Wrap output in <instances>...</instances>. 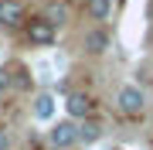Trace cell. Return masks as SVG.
Wrapping results in <instances>:
<instances>
[{
	"mask_svg": "<svg viewBox=\"0 0 153 150\" xmlns=\"http://www.w3.org/2000/svg\"><path fill=\"white\" fill-rule=\"evenodd\" d=\"M116 113H123V116H143L146 113V92L140 85H119L116 89Z\"/></svg>",
	"mask_w": 153,
	"mask_h": 150,
	"instance_id": "cell-1",
	"label": "cell"
},
{
	"mask_svg": "<svg viewBox=\"0 0 153 150\" xmlns=\"http://www.w3.org/2000/svg\"><path fill=\"white\" fill-rule=\"evenodd\" d=\"M48 143L55 147V150H71V147H78V143H82V130H78V123H75V119L55 123V126L48 130Z\"/></svg>",
	"mask_w": 153,
	"mask_h": 150,
	"instance_id": "cell-2",
	"label": "cell"
},
{
	"mask_svg": "<svg viewBox=\"0 0 153 150\" xmlns=\"http://www.w3.org/2000/svg\"><path fill=\"white\" fill-rule=\"evenodd\" d=\"M24 24H27L24 0H0V28L14 31V28H24Z\"/></svg>",
	"mask_w": 153,
	"mask_h": 150,
	"instance_id": "cell-3",
	"label": "cell"
},
{
	"mask_svg": "<svg viewBox=\"0 0 153 150\" xmlns=\"http://www.w3.org/2000/svg\"><path fill=\"white\" fill-rule=\"evenodd\" d=\"M24 31H27V38L34 41V45H41V48H48V45H55V41H58V28H51L41 14L31 17V21L24 24Z\"/></svg>",
	"mask_w": 153,
	"mask_h": 150,
	"instance_id": "cell-4",
	"label": "cell"
},
{
	"mask_svg": "<svg viewBox=\"0 0 153 150\" xmlns=\"http://www.w3.org/2000/svg\"><path fill=\"white\" fill-rule=\"evenodd\" d=\"M65 113H68V119L82 123V119L92 116V99H88L85 92H68L65 96Z\"/></svg>",
	"mask_w": 153,
	"mask_h": 150,
	"instance_id": "cell-5",
	"label": "cell"
},
{
	"mask_svg": "<svg viewBox=\"0 0 153 150\" xmlns=\"http://www.w3.org/2000/svg\"><path fill=\"white\" fill-rule=\"evenodd\" d=\"M85 51H88V55H105V51H109V31H105L102 24L88 28V34H85Z\"/></svg>",
	"mask_w": 153,
	"mask_h": 150,
	"instance_id": "cell-6",
	"label": "cell"
},
{
	"mask_svg": "<svg viewBox=\"0 0 153 150\" xmlns=\"http://www.w3.org/2000/svg\"><path fill=\"white\" fill-rule=\"evenodd\" d=\"M41 17L51 24V28H61V24H68L71 10H68L65 0H48V4H44V10H41Z\"/></svg>",
	"mask_w": 153,
	"mask_h": 150,
	"instance_id": "cell-7",
	"label": "cell"
},
{
	"mask_svg": "<svg viewBox=\"0 0 153 150\" xmlns=\"http://www.w3.org/2000/svg\"><path fill=\"white\" fill-rule=\"evenodd\" d=\"M85 10L95 24H105L109 14H112V0H85Z\"/></svg>",
	"mask_w": 153,
	"mask_h": 150,
	"instance_id": "cell-8",
	"label": "cell"
},
{
	"mask_svg": "<svg viewBox=\"0 0 153 150\" xmlns=\"http://www.w3.org/2000/svg\"><path fill=\"white\" fill-rule=\"evenodd\" d=\"M34 116H38V119H51V116H55V99H51L48 92L38 96V102H34Z\"/></svg>",
	"mask_w": 153,
	"mask_h": 150,
	"instance_id": "cell-9",
	"label": "cell"
},
{
	"mask_svg": "<svg viewBox=\"0 0 153 150\" xmlns=\"http://www.w3.org/2000/svg\"><path fill=\"white\" fill-rule=\"evenodd\" d=\"M78 130H82V143H95V140L102 137V126H99V123H95L92 116L78 123Z\"/></svg>",
	"mask_w": 153,
	"mask_h": 150,
	"instance_id": "cell-10",
	"label": "cell"
},
{
	"mask_svg": "<svg viewBox=\"0 0 153 150\" xmlns=\"http://www.w3.org/2000/svg\"><path fill=\"white\" fill-rule=\"evenodd\" d=\"M7 78H14L17 89H31V78H27V72H24L21 65H14V75H7Z\"/></svg>",
	"mask_w": 153,
	"mask_h": 150,
	"instance_id": "cell-11",
	"label": "cell"
},
{
	"mask_svg": "<svg viewBox=\"0 0 153 150\" xmlns=\"http://www.w3.org/2000/svg\"><path fill=\"white\" fill-rule=\"evenodd\" d=\"M0 150H10V130L0 126Z\"/></svg>",
	"mask_w": 153,
	"mask_h": 150,
	"instance_id": "cell-12",
	"label": "cell"
}]
</instances>
